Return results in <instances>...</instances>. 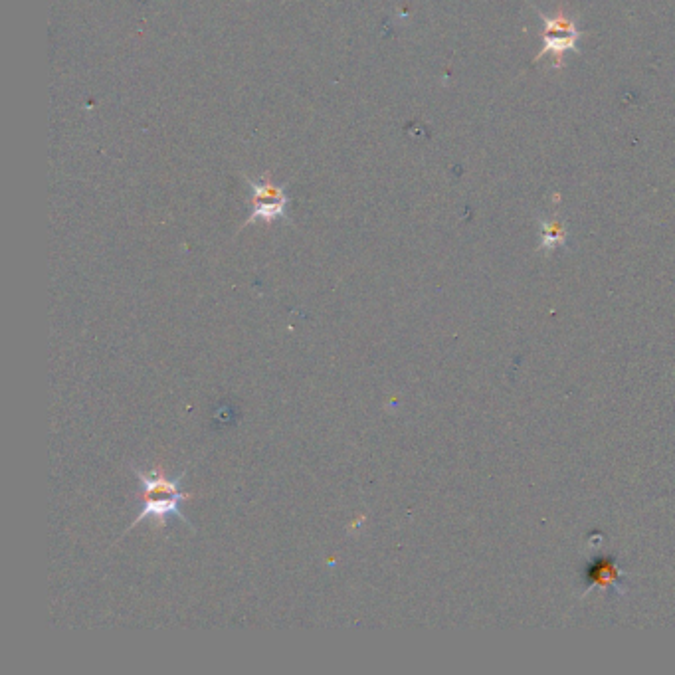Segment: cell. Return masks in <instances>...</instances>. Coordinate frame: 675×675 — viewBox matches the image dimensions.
<instances>
[{
  "instance_id": "obj_1",
  "label": "cell",
  "mask_w": 675,
  "mask_h": 675,
  "mask_svg": "<svg viewBox=\"0 0 675 675\" xmlns=\"http://www.w3.org/2000/svg\"><path fill=\"white\" fill-rule=\"evenodd\" d=\"M131 470L139 480V493H137L139 511L133 523L125 529V533H129L133 527H137L143 521H153L155 527L163 529L173 519H179L194 529L191 519L183 511V503L193 497L191 491H183L181 487L187 476V470H183L175 478L165 476L161 468H155L153 472H143L141 468L131 466Z\"/></svg>"
},
{
  "instance_id": "obj_2",
  "label": "cell",
  "mask_w": 675,
  "mask_h": 675,
  "mask_svg": "<svg viewBox=\"0 0 675 675\" xmlns=\"http://www.w3.org/2000/svg\"><path fill=\"white\" fill-rule=\"evenodd\" d=\"M543 28H541V40H543V50L537 56V60L551 56L555 68H561L565 62L567 52H577L579 46L580 30L571 16L565 12L557 14H543L539 12Z\"/></svg>"
},
{
  "instance_id": "obj_3",
  "label": "cell",
  "mask_w": 675,
  "mask_h": 675,
  "mask_svg": "<svg viewBox=\"0 0 675 675\" xmlns=\"http://www.w3.org/2000/svg\"><path fill=\"white\" fill-rule=\"evenodd\" d=\"M248 189H250V216L246 218L244 226H250L252 222H278L288 218L290 208V196L286 193L284 185H278L270 179L254 181L246 177Z\"/></svg>"
},
{
  "instance_id": "obj_4",
  "label": "cell",
  "mask_w": 675,
  "mask_h": 675,
  "mask_svg": "<svg viewBox=\"0 0 675 675\" xmlns=\"http://www.w3.org/2000/svg\"><path fill=\"white\" fill-rule=\"evenodd\" d=\"M584 582L588 588L604 586L616 594H624L620 569L614 557H596L584 569Z\"/></svg>"
},
{
  "instance_id": "obj_5",
  "label": "cell",
  "mask_w": 675,
  "mask_h": 675,
  "mask_svg": "<svg viewBox=\"0 0 675 675\" xmlns=\"http://www.w3.org/2000/svg\"><path fill=\"white\" fill-rule=\"evenodd\" d=\"M565 242V226L559 220H549L545 222V244H561Z\"/></svg>"
}]
</instances>
